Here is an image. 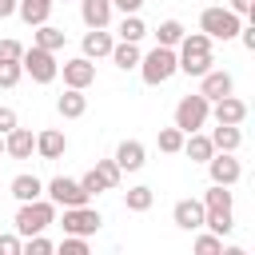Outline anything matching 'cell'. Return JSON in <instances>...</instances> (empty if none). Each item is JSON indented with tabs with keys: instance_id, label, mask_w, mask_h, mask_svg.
<instances>
[{
	"instance_id": "1",
	"label": "cell",
	"mask_w": 255,
	"mask_h": 255,
	"mask_svg": "<svg viewBox=\"0 0 255 255\" xmlns=\"http://www.w3.org/2000/svg\"><path fill=\"white\" fill-rule=\"evenodd\" d=\"M175 60H179V72L187 76H203L215 60H211V36L203 32H183V40L175 44Z\"/></svg>"
},
{
	"instance_id": "2",
	"label": "cell",
	"mask_w": 255,
	"mask_h": 255,
	"mask_svg": "<svg viewBox=\"0 0 255 255\" xmlns=\"http://www.w3.org/2000/svg\"><path fill=\"white\" fill-rule=\"evenodd\" d=\"M139 76H143V84H151V88H159V84H167L175 72H179V60H175V48H163V44H155L147 56H139Z\"/></svg>"
},
{
	"instance_id": "3",
	"label": "cell",
	"mask_w": 255,
	"mask_h": 255,
	"mask_svg": "<svg viewBox=\"0 0 255 255\" xmlns=\"http://www.w3.org/2000/svg\"><path fill=\"white\" fill-rule=\"evenodd\" d=\"M48 223H56V203L52 199H28V203H20V211H16V235L20 239H28V235H40Z\"/></svg>"
},
{
	"instance_id": "4",
	"label": "cell",
	"mask_w": 255,
	"mask_h": 255,
	"mask_svg": "<svg viewBox=\"0 0 255 255\" xmlns=\"http://www.w3.org/2000/svg\"><path fill=\"white\" fill-rule=\"evenodd\" d=\"M239 28L243 24L231 8H203L199 12V32L211 36V40H231V36H239Z\"/></svg>"
},
{
	"instance_id": "5",
	"label": "cell",
	"mask_w": 255,
	"mask_h": 255,
	"mask_svg": "<svg viewBox=\"0 0 255 255\" xmlns=\"http://www.w3.org/2000/svg\"><path fill=\"white\" fill-rule=\"evenodd\" d=\"M20 68L36 80V84H52L56 76H60V64H56V52H48V48H40V44H32V48H24V56H20Z\"/></svg>"
},
{
	"instance_id": "6",
	"label": "cell",
	"mask_w": 255,
	"mask_h": 255,
	"mask_svg": "<svg viewBox=\"0 0 255 255\" xmlns=\"http://www.w3.org/2000/svg\"><path fill=\"white\" fill-rule=\"evenodd\" d=\"M207 116H211V100H203L199 92L195 96H183L179 104H175V128L187 135V131H199L203 124H207Z\"/></svg>"
},
{
	"instance_id": "7",
	"label": "cell",
	"mask_w": 255,
	"mask_h": 255,
	"mask_svg": "<svg viewBox=\"0 0 255 255\" xmlns=\"http://www.w3.org/2000/svg\"><path fill=\"white\" fill-rule=\"evenodd\" d=\"M100 223H104V215H100L96 207H88V203H80V207H64V219H60L64 235H84V239L96 235Z\"/></svg>"
},
{
	"instance_id": "8",
	"label": "cell",
	"mask_w": 255,
	"mask_h": 255,
	"mask_svg": "<svg viewBox=\"0 0 255 255\" xmlns=\"http://www.w3.org/2000/svg\"><path fill=\"white\" fill-rule=\"evenodd\" d=\"M120 163L116 159H96V167L80 179V187L88 191V195H100V191H112V187H120Z\"/></svg>"
},
{
	"instance_id": "9",
	"label": "cell",
	"mask_w": 255,
	"mask_h": 255,
	"mask_svg": "<svg viewBox=\"0 0 255 255\" xmlns=\"http://www.w3.org/2000/svg\"><path fill=\"white\" fill-rule=\"evenodd\" d=\"M44 191H48V199H52L56 207H80V203H88V199H92V195L80 187V179H68V175H56Z\"/></svg>"
},
{
	"instance_id": "10",
	"label": "cell",
	"mask_w": 255,
	"mask_h": 255,
	"mask_svg": "<svg viewBox=\"0 0 255 255\" xmlns=\"http://www.w3.org/2000/svg\"><path fill=\"white\" fill-rule=\"evenodd\" d=\"M207 175H211V183H223V187H231V183H239L243 167H239V159H235L231 151H215V155L207 159Z\"/></svg>"
},
{
	"instance_id": "11",
	"label": "cell",
	"mask_w": 255,
	"mask_h": 255,
	"mask_svg": "<svg viewBox=\"0 0 255 255\" xmlns=\"http://www.w3.org/2000/svg\"><path fill=\"white\" fill-rule=\"evenodd\" d=\"M60 72H64V84H68V88H80V92H84V88H92V84H96V64H92L88 56L64 60V64H60Z\"/></svg>"
},
{
	"instance_id": "12",
	"label": "cell",
	"mask_w": 255,
	"mask_h": 255,
	"mask_svg": "<svg viewBox=\"0 0 255 255\" xmlns=\"http://www.w3.org/2000/svg\"><path fill=\"white\" fill-rule=\"evenodd\" d=\"M231 88H235V80H231V72H223V68H207V72L199 76V96H203V100H223V96H231Z\"/></svg>"
},
{
	"instance_id": "13",
	"label": "cell",
	"mask_w": 255,
	"mask_h": 255,
	"mask_svg": "<svg viewBox=\"0 0 255 255\" xmlns=\"http://www.w3.org/2000/svg\"><path fill=\"white\" fill-rule=\"evenodd\" d=\"M171 219L179 231H199L203 227V199H179L171 207Z\"/></svg>"
},
{
	"instance_id": "14",
	"label": "cell",
	"mask_w": 255,
	"mask_h": 255,
	"mask_svg": "<svg viewBox=\"0 0 255 255\" xmlns=\"http://www.w3.org/2000/svg\"><path fill=\"white\" fill-rule=\"evenodd\" d=\"M4 151L12 155V159H32V151H36V135L28 131V128H12V131H4Z\"/></svg>"
},
{
	"instance_id": "15",
	"label": "cell",
	"mask_w": 255,
	"mask_h": 255,
	"mask_svg": "<svg viewBox=\"0 0 255 255\" xmlns=\"http://www.w3.org/2000/svg\"><path fill=\"white\" fill-rule=\"evenodd\" d=\"M116 163H120V171H139L143 163H147V151H143V143L139 139H124L120 147H116V155H112Z\"/></svg>"
},
{
	"instance_id": "16",
	"label": "cell",
	"mask_w": 255,
	"mask_h": 255,
	"mask_svg": "<svg viewBox=\"0 0 255 255\" xmlns=\"http://www.w3.org/2000/svg\"><path fill=\"white\" fill-rule=\"evenodd\" d=\"M211 104H215V108H211L215 124H243V120H247V104L235 100V96H223V100H211Z\"/></svg>"
},
{
	"instance_id": "17",
	"label": "cell",
	"mask_w": 255,
	"mask_h": 255,
	"mask_svg": "<svg viewBox=\"0 0 255 255\" xmlns=\"http://www.w3.org/2000/svg\"><path fill=\"white\" fill-rule=\"evenodd\" d=\"M36 151H40V159H60L68 151V135L56 131V128H48V131L36 135Z\"/></svg>"
},
{
	"instance_id": "18",
	"label": "cell",
	"mask_w": 255,
	"mask_h": 255,
	"mask_svg": "<svg viewBox=\"0 0 255 255\" xmlns=\"http://www.w3.org/2000/svg\"><path fill=\"white\" fill-rule=\"evenodd\" d=\"M187 159H195V163H207L211 155H215V143H211V135H199V131H187L183 135V147H179Z\"/></svg>"
},
{
	"instance_id": "19",
	"label": "cell",
	"mask_w": 255,
	"mask_h": 255,
	"mask_svg": "<svg viewBox=\"0 0 255 255\" xmlns=\"http://www.w3.org/2000/svg\"><path fill=\"white\" fill-rule=\"evenodd\" d=\"M52 8H56V0H16V16L24 20V24H44L48 16H52Z\"/></svg>"
},
{
	"instance_id": "20",
	"label": "cell",
	"mask_w": 255,
	"mask_h": 255,
	"mask_svg": "<svg viewBox=\"0 0 255 255\" xmlns=\"http://www.w3.org/2000/svg\"><path fill=\"white\" fill-rule=\"evenodd\" d=\"M112 44H116V40H112L104 28H88V32H84V40H80V48H84V56H88V60L108 56V52H112Z\"/></svg>"
},
{
	"instance_id": "21",
	"label": "cell",
	"mask_w": 255,
	"mask_h": 255,
	"mask_svg": "<svg viewBox=\"0 0 255 255\" xmlns=\"http://www.w3.org/2000/svg\"><path fill=\"white\" fill-rule=\"evenodd\" d=\"M80 16L88 28H108L112 20V0H80Z\"/></svg>"
},
{
	"instance_id": "22",
	"label": "cell",
	"mask_w": 255,
	"mask_h": 255,
	"mask_svg": "<svg viewBox=\"0 0 255 255\" xmlns=\"http://www.w3.org/2000/svg\"><path fill=\"white\" fill-rule=\"evenodd\" d=\"M56 112H60L64 120H80V116L88 112V96H84L80 88H68V92L56 100Z\"/></svg>"
},
{
	"instance_id": "23",
	"label": "cell",
	"mask_w": 255,
	"mask_h": 255,
	"mask_svg": "<svg viewBox=\"0 0 255 255\" xmlns=\"http://www.w3.org/2000/svg\"><path fill=\"white\" fill-rule=\"evenodd\" d=\"M112 64L120 68V72H131L135 64H139V44L135 40H120V44H112Z\"/></svg>"
},
{
	"instance_id": "24",
	"label": "cell",
	"mask_w": 255,
	"mask_h": 255,
	"mask_svg": "<svg viewBox=\"0 0 255 255\" xmlns=\"http://www.w3.org/2000/svg\"><path fill=\"white\" fill-rule=\"evenodd\" d=\"M211 143H215V151H235V147L243 143L239 124H219V128L211 131Z\"/></svg>"
},
{
	"instance_id": "25",
	"label": "cell",
	"mask_w": 255,
	"mask_h": 255,
	"mask_svg": "<svg viewBox=\"0 0 255 255\" xmlns=\"http://www.w3.org/2000/svg\"><path fill=\"white\" fill-rule=\"evenodd\" d=\"M36 28H40V32H36V44H40V48L60 52V48L68 44V32H64V28H56V24H48V20H44V24H36Z\"/></svg>"
},
{
	"instance_id": "26",
	"label": "cell",
	"mask_w": 255,
	"mask_h": 255,
	"mask_svg": "<svg viewBox=\"0 0 255 255\" xmlns=\"http://www.w3.org/2000/svg\"><path fill=\"white\" fill-rule=\"evenodd\" d=\"M12 195H16L20 203H28V199H40V195H44V183H40L36 175H16V179H12Z\"/></svg>"
},
{
	"instance_id": "27",
	"label": "cell",
	"mask_w": 255,
	"mask_h": 255,
	"mask_svg": "<svg viewBox=\"0 0 255 255\" xmlns=\"http://www.w3.org/2000/svg\"><path fill=\"white\" fill-rule=\"evenodd\" d=\"M203 211H231V191L223 183H211L203 191Z\"/></svg>"
},
{
	"instance_id": "28",
	"label": "cell",
	"mask_w": 255,
	"mask_h": 255,
	"mask_svg": "<svg viewBox=\"0 0 255 255\" xmlns=\"http://www.w3.org/2000/svg\"><path fill=\"white\" fill-rule=\"evenodd\" d=\"M183 32H187V28H183L179 20H163V24L155 28V44H163V48H175V44L183 40Z\"/></svg>"
},
{
	"instance_id": "29",
	"label": "cell",
	"mask_w": 255,
	"mask_h": 255,
	"mask_svg": "<svg viewBox=\"0 0 255 255\" xmlns=\"http://www.w3.org/2000/svg\"><path fill=\"white\" fill-rule=\"evenodd\" d=\"M143 36H147V24H143L135 12H128V16L120 20V40H135V44H139Z\"/></svg>"
},
{
	"instance_id": "30",
	"label": "cell",
	"mask_w": 255,
	"mask_h": 255,
	"mask_svg": "<svg viewBox=\"0 0 255 255\" xmlns=\"http://www.w3.org/2000/svg\"><path fill=\"white\" fill-rule=\"evenodd\" d=\"M124 203H128V211H147V207L155 203V191H151V187H128Z\"/></svg>"
},
{
	"instance_id": "31",
	"label": "cell",
	"mask_w": 255,
	"mask_h": 255,
	"mask_svg": "<svg viewBox=\"0 0 255 255\" xmlns=\"http://www.w3.org/2000/svg\"><path fill=\"white\" fill-rule=\"evenodd\" d=\"M203 227H211L215 235H231L235 215H231V211H203Z\"/></svg>"
},
{
	"instance_id": "32",
	"label": "cell",
	"mask_w": 255,
	"mask_h": 255,
	"mask_svg": "<svg viewBox=\"0 0 255 255\" xmlns=\"http://www.w3.org/2000/svg\"><path fill=\"white\" fill-rule=\"evenodd\" d=\"M155 143H159V151H167V155H175V151L183 147V131H179V128H163Z\"/></svg>"
},
{
	"instance_id": "33",
	"label": "cell",
	"mask_w": 255,
	"mask_h": 255,
	"mask_svg": "<svg viewBox=\"0 0 255 255\" xmlns=\"http://www.w3.org/2000/svg\"><path fill=\"white\" fill-rule=\"evenodd\" d=\"M20 76H24L20 60H0V88H16V84H20Z\"/></svg>"
},
{
	"instance_id": "34",
	"label": "cell",
	"mask_w": 255,
	"mask_h": 255,
	"mask_svg": "<svg viewBox=\"0 0 255 255\" xmlns=\"http://www.w3.org/2000/svg\"><path fill=\"white\" fill-rule=\"evenodd\" d=\"M195 251H199V255H219V251H223V235H215V231L199 235V239H195Z\"/></svg>"
},
{
	"instance_id": "35",
	"label": "cell",
	"mask_w": 255,
	"mask_h": 255,
	"mask_svg": "<svg viewBox=\"0 0 255 255\" xmlns=\"http://www.w3.org/2000/svg\"><path fill=\"white\" fill-rule=\"evenodd\" d=\"M20 251H28V255H52V251H56V247H52V243H48V239H44V231H40V235H28V239H24V247H20Z\"/></svg>"
},
{
	"instance_id": "36",
	"label": "cell",
	"mask_w": 255,
	"mask_h": 255,
	"mask_svg": "<svg viewBox=\"0 0 255 255\" xmlns=\"http://www.w3.org/2000/svg\"><path fill=\"white\" fill-rule=\"evenodd\" d=\"M60 251L64 255H88V239L84 235H64L60 239Z\"/></svg>"
},
{
	"instance_id": "37",
	"label": "cell",
	"mask_w": 255,
	"mask_h": 255,
	"mask_svg": "<svg viewBox=\"0 0 255 255\" xmlns=\"http://www.w3.org/2000/svg\"><path fill=\"white\" fill-rule=\"evenodd\" d=\"M20 56H24L20 40H0V60H20Z\"/></svg>"
},
{
	"instance_id": "38",
	"label": "cell",
	"mask_w": 255,
	"mask_h": 255,
	"mask_svg": "<svg viewBox=\"0 0 255 255\" xmlns=\"http://www.w3.org/2000/svg\"><path fill=\"white\" fill-rule=\"evenodd\" d=\"M20 247H24L20 235H0V255H20Z\"/></svg>"
},
{
	"instance_id": "39",
	"label": "cell",
	"mask_w": 255,
	"mask_h": 255,
	"mask_svg": "<svg viewBox=\"0 0 255 255\" xmlns=\"http://www.w3.org/2000/svg\"><path fill=\"white\" fill-rule=\"evenodd\" d=\"M12 128H16V112H12V108H0V135L12 131Z\"/></svg>"
},
{
	"instance_id": "40",
	"label": "cell",
	"mask_w": 255,
	"mask_h": 255,
	"mask_svg": "<svg viewBox=\"0 0 255 255\" xmlns=\"http://www.w3.org/2000/svg\"><path fill=\"white\" fill-rule=\"evenodd\" d=\"M227 8H231L235 16H251V12H255V0H231Z\"/></svg>"
},
{
	"instance_id": "41",
	"label": "cell",
	"mask_w": 255,
	"mask_h": 255,
	"mask_svg": "<svg viewBox=\"0 0 255 255\" xmlns=\"http://www.w3.org/2000/svg\"><path fill=\"white\" fill-rule=\"evenodd\" d=\"M239 36H243V48H247V52H255V24L239 28Z\"/></svg>"
},
{
	"instance_id": "42",
	"label": "cell",
	"mask_w": 255,
	"mask_h": 255,
	"mask_svg": "<svg viewBox=\"0 0 255 255\" xmlns=\"http://www.w3.org/2000/svg\"><path fill=\"white\" fill-rule=\"evenodd\" d=\"M139 4H143V0H112V8H120L124 16H128V12H139Z\"/></svg>"
},
{
	"instance_id": "43",
	"label": "cell",
	"mask_w": 255,
	"mask_h": 255,
	"mask_svg": "<svg viewBox=\"0 0 255 255\" xmlns=\"http://www.w3.org/2000/svg\"><path fill=\"white\" fill-rule=\"evenodd\" d=\"M16 12V0H0V20H8Z\"/></svg>"
},
{
	"instance_id": "44",
	"label": "cell",
	"mask_w": 255,
	"mask_h": 255,
	"mask_svg": "<svg viewBox=\"0 0 255 255\" xmlns=\"http://www.w3.org/2000/svg\"><path fill=\"white\" fill-rule=\"evenodd\" d=\"M0 151H4V135H0Z\"/></svg>"
}]
</instances>
